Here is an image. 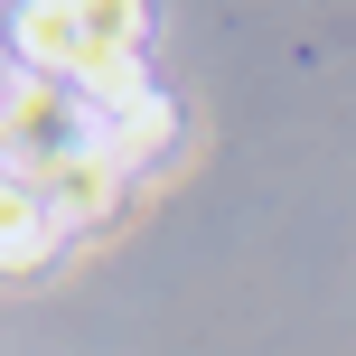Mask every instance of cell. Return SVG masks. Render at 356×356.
<instances>
[{
    "label": "cell",
    "mask_w": 356,
    "mask_h": 356,
    "mask_svg": "<svg viewBox=\"0 0 356 356\" xmlns=\"http://www.w3.org/2000/svg\"><path fill=\"white\" fill-rule=\"evenodd\" d=\"M178 141H188V113H178V104H169L160 85H150L141 104L104 113V150H113V160H122L131 178H150V169H160V160H169Z\"/></svg>",
    "instance_id": "277c9868"
},
{
    "label": "cell",
    "mask_w": 356,
    "mask_h": 356,
    "mask_svg": "<svg viewBox=\"0 0 356 356\" xmlns=\"http://www.w3.org/2000/svg\"><path fill=\"white\" fill-rule=\"evenodd\" d=\"M56 244H66V234H56L47 197H38V178L0 160V282H29V272H47V263H56Z\"/></svg>",
    "instance_id": "3957f363"
},
{
    "label": "cell",
    "mask_w": 356,
    "mask_h": 356,
    "mask_svg": "<svg viewBox=\"0 0 356 356\" xmlns=\"http://www.w3.org/2000/svg\"><path fill=\"white\" fill-rule=\"evenodd\" d=\"M85 150H104V113L85 104L75 85H47V75H19L10 94H0V160L10 169H56V160H85Z\"/></svg>",
    "instance_id": "6da1fadb"
},
{
    "label": "cell",
    "mask_w": 356,
    "mask_h": 356,
    "mask_svg": "<svg viewBox=\"0 0 356 356\" xmlns=\"http://www.w3.org/2000/svg\"><path fill=\"white\" fill-rule=\"evenodd\" d=\"M131 178L113 150H85V160H56V169H38V197H47V216H56V234H104L113 216L131 207Z\"/></svg>",
    "instance_id": "7a4b0ae2"
}]
</instances>
